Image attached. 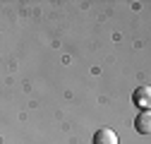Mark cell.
Here are the masks:
<instances>
[{
  "label": "cell",
  "instance_id": "obj_1",
  "mask_svg": "<svg viewBox=\"0 0 151 144\" xmlns=\"http://www.w3.org/2000/svg\"><path fill=\"white\" fill-rule=\"evenodd\" d=\"M132 101H134V106H139L142 111H149V106H151V86H137L134 89V94H132Z\"/></svg>",
  "mask_w": 151,
  "mask_h": 144
},
{
  "label": "cell",
  "instance_id": "obj_2",
  "mask_svg": "<svg viewBox=\"0 0 151 144\" xmlns=\"http://www.w3.org/2000/svg\"><path fill=\"white\" fill-rule=\"evenodd\" d=\"M93 144H120V137L110 127H101V130H96V135H93Z\"/></svg>",
  "mask_w": 151,
  "mask_h": 144
},
{
  "label": "cell",
  "instance_id": "obj_3",
  "mask_svg": "<svg viewBox=\"0 0 151 144\" xmlns=\"http://www.w3.org/2000/svg\"><path fill=\"white\" fill-rule=\"evenodd\" d=\"M134 130H137L139 135H149V132H151V113H149V111L137 113V118H134Z\"/></svg>",
  "mask_w": 151,
  "mask_h": 144
}]
</instances>
